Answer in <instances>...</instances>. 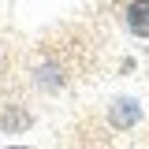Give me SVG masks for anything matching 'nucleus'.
I'll return each instance as SVG.
<instances>
[{"instance_id":"obj_1","label":"nucleus","mask_w":149,"mask_h":149,"mask_svg":"<svg viewBox=\"0 0 149 149\" xmlns=\"http://www.w3.org/2000/svg\"><path fill=\"white\" fill-rule=\"evenodd\" d=\"M108 119H112V127H119V130H130L138 119H142V104L138 101H130V97H123V101H116L108 112Z\"/></svg>"},{"instance_id":"obj_2","label":"nucleus","mask_w":149,"mask_h":149,"mask_svg":"<svg viewBox=\"0 0 149 149\" xmlns=\"http://www.w3.org/2000/svg\"><path fill=\"white\" fill-rule=\"evenodd\" d=\"M127 26L134 37H149V0H130L127 8Z\"/></svg>"},{"instance_id":"obj_3","label":"nucleus","mask_w":149,"mask_h":149,"mask_svg":"<svg viewBox=\"0 0 149 149\" xmlns=\"http://www.w3.org/2000/svg\"><path fill=\"white\" fill-rule=\"evenodd\" d=\"M8 149H26V146H8Z\"/></svg>"}]
</instances>
